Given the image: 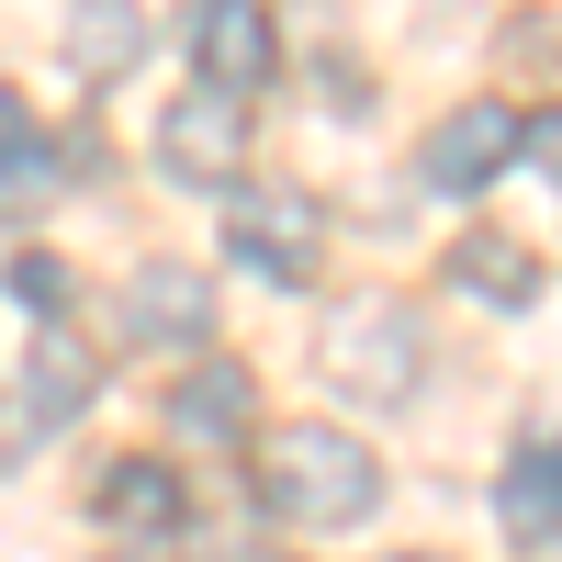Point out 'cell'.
<instances>
[{
	"mask_svg": "<svg viewBox=\"0 0 562 562\" xmlns=\"http://www.w3.org/2000/svg\"><path fill=\"white\" fill-rule=\"evenodd\" d=\"M259 495L293 529H360L371 506H383V461L349 428H326V416H293V428L259 439Z\"/></svg>",
	"mask_w": 562,
	"mask_h": 562,
	"instance_id": "cell-1",
	"label": "cell"
},
{
	"mask_svg": "<svg viewBox=\"0 0 562 562\" xmlns=\"http://www.w3.org/2000/svg\"><path fill=\"white\" fill-rule=\"evenodd\" d=\"M158 169L180 180V192H237L248 180V90H180V102L158 113Z\"/></svg>",
	"mask_w": 562,
	"mask_h": 562,
	"instance_id": "cell-2",
	"label": "cell"
},
{
	"mask_svg": "<svg viewBox=\"0 0 562 562\" xmlns=\"http://www.w3.org/2000/svg\"><path fill=\"white\" fill-rule=\"evenodd\" d=\"M326 371H338L360 405H405L416 371H428V326H416L405 304H349L338 326H326Z\"/></svg>",
	"mask_w": 562,
	"mask_h": 562,
	"instance_id": "cell-3",
	"label": "cell"
},
{
	"mask_svg": "<svg viewBox=\"0 0 562 562\" xmlns=\"http://www.w3.org/2000/svg\"><path fill=\"white\" fill-rule=\"evenodd\" d=\"M315 248H326V214L304 192H248L225 214V259L248 281H315Z\"/></svg>",
	"mask_w": 562,
	"mask_h": 562,
	"instance_id": "cell-4",
	"label": "cell"
},
{
	"mask_svg": "<svg viewBox=\"0 0 562 562\" xmlns=\"http://www.w3.org/2000/svg\"><path fill=\"white\" fill-rule=\"evenodd\" d=\"M506 158H518V113L506 102H450L428 124V147H416V180H428V192H484Z\"/></svg>",
	"mask_w": 562,
	"mask_h": 562,
	"instance_id": "cell-5",
	"label": "cell"
},
{
	"mask_svg": "<svg viewBox=\"0 0 562 562\" xmlns=\"http://www.w3.org/2000/svg\"><path fill=\"white\" fill-rule=\"evenodd\" d=\"M124 338H135V349H203V338H214V281L180 270V259L135 270V281H124Z\"/></svg>",
	"mask_w": 562,
	"mask_h": 562,
	"instance_id": "cell-6",
	"label": "cell"
},
{
	"mask_svg": "<svg viewBox=\"0 0 562 562\" xmlns=\"http://www.w3.org/2000/svg\"><path fill=\"white\" fill-rule=\"evenodd\" d=\"M192 57L214 90H259L270 79V12L259 0H192Z\"/></svg>",
	"mask_w": 562,
	"mask_h": 562,
	"instance_id": "cell-7",
	"label": "cell"
},
{
	"mask_svg": "<svg viewBox=\"0 0 562 562\" xmlns=\"http://www.w3.org/2000/svg\"><path fill=\"white\" fill-rule=\"evenodd\" d=\"M248 416H259V394H248L237 360H203V371H180V383H169V428L203 439V450H248Z\"/></svg>",
	"mask_w": 562,
	"mask_h": 562,
	"instance_id": "cell-8",
	"label": "cell"
},
{
	"mask_svg": "<svg viewBox=\"0 0 562 562\" xmlns=\"http://www.w3.org/2000/svg\"><path fill=\"white\" fill-rule=\"evenodd\" d=\"M90 383H102V371H90V349L68 338V326H45V338H34V360H23V439L68 428V416L90 405Z\"/></svg>",
	"mask_w": 562,
	"mask_h": 562,
	"instance_id": "cell-9",
	"label": "cell"
},
{
	"mask_svg": "<svg viewBox=\"0 0 562 562\" xmlns=\"http://www.w3.org/2000/svg\"><path fill=\"white\" fill-rule=\"evenodd\" d=\"M495 518H506V540H562V439H529L518 461H506Z\"/></svg>",
	"mask_w": 562,
	"mask_h": 562,
	"instance_id": "cell-10",
	"label": "cell"
},
{
	"mask_svg": "<svg viewBox=\"0 0 562 562\" xmlns=\"http://www.w3.org/2000/svg\"><path fill=\"white\" fill-rule=\"evenodd\" d=\"M68 192V158L45 147V135L23 124V113H0V225H23V214H45Z\"/></svg>",
	"mask_w": 562,
	"mask_h": 562,
	"instance_id": "cell-11",
	"label": "cell"
},
{
	"mask_svg": "<svg viewBox=\"0 0 562 562\" xmlns=\"http://www.w3.org/2000/svg\"><path fill=\"white\" fill-rule=\"evenodd\" d=\"M135 45H147V12H135V0H68V68L79 79H124Z\"/></svg>",
	"mask_w": 562,
	"mask_h": 562,
	"instance_id": "cell-12",
	"label": "cell"
},
{
	"mask_svg": "<svg viewBox=\"0 0 562 562\" xmlns=\"http://www.w3.org/2000/svg\"><path fill=\"white\" fill-rule=\"evenodd\" d=\"M450 281H461V293H484V304H529V293H540V259H529L518 237H461V248H450Z\"/></svg>",
	"mask_w": 562,
	"mask_h": 562,
	"instance_id": "cell-13",
	"label": "cell"
},
{
	"mask_svg": "<svg viewBox=\"0 0 562 562\" xmlns=\"http://www.w3.org/2000/svg\"><path fill=\"white\" fill-rule=\"evenodd\" d=\"M102 518L158 540V529L180 518V473H169V461H113V473H102Z\"/></svg>",
	"mask_w": 562,
	"mask_h": 562,
	"instance_id": "cell-14",
	"label": "cell"
},
{
	"mask_svg": "<svg viewBox=\"0 0 562 562\" xmlns=\"http://www.w3.org/2000/svg\"><path fill=\"white\" fill-rule=\"evenodd\" d=\"M12 293H23L45 326H57V304H68V270H57V259H12Z\"/></svg>",
	"mask_w": 562,
	"mask_h": 562,
	"instance_id": "cell-15",
	"label": "cell"
},
{
	"mask_svg": "<svg viewBox=\"0 0 562 562\" xmlns=\"http://www.w3.org/2000/svg\"><path fill=\"white\" fill-rule=\"evenodd\" d=\"M518 158H540V169H562V113H540V124H518Z\"/></svg>",
	"mask_w": 562,
	"mask_h": 562,
	"instance_id": "cell-16",
	"label": "cell"
},
{
	"mask_svg": "<svg viewBox=\"0 0 562 562\" xmlns=\"http://www.w3.org/2000/svg\"><path fill=\"white\" fill-rule=\"evenodd\" d=\"M102 562H158V551H102Z\"/></svg>",
	"mask_w": 562,
	"mask_h": 562,
	"instance_id": "cell-17",
	"label": "cell"
},
{
	"mask_svg": "<svg viewBox=\"0 0 562 562\" xmlns=\"http://www.w3.org/2000/svg\"><path fill=\"white\" fill-rule=\"evenodd\" d=\"M394 562H416V551H394Z\"/></svg>",
	"mask_w": 562,
	"mask_h": 562,
	"instance_id": "cell-18",
	"label": "cell"
}]
</instances>
